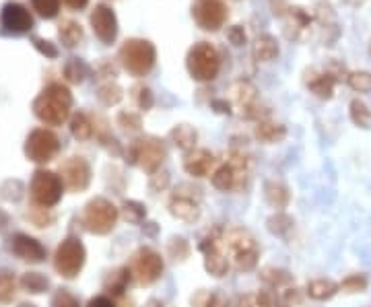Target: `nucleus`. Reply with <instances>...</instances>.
<instances>
[{
	"label": "nucleus",
	"instance_id": "nucleus-1",
	"mask_svg": "<svg viewBox=\"0 0 371 307\" xmlns=\"http://www.w3.org/2000/svg\"><path fill=\"white\" fill-rule=\"evenodd\" d=\"M70 107H73V95L60 83L47 85L33 101V114L47 126H60L62 122H66Z\"/></svg>",
	"mask_w": 371,
	"mask_h": 307
},
{
	"label": "nucleus",
	"instance_id": "nucleus-2",
	"mask_svg": "<svg viewBox=\"0 0 371 307\" xmlns=\"http://www.w3.org/2000/svg\"><path fill=\"white\" fill-rule=\"evenodd\" d=\"M221 248L227 254L229 262L239 270V272H250L256 268L260 250L254 239V235L245 229H229L223 231L221 235Z\"/></svg>",
	"mask_w": 371,
	"mask_h": 307
},
{
	"label": "nucleus",
	"instance_id": "nucleus-3",
	"mask_svg": "<svg viewBox=\"0 0 371 307\" xmlns=\"http://www.w3.org/2000/svg\"><path fill=\"white\" fill-rule=\"evenodd\" d=\"M186 68L190 77L198 83H211L219 77L221 70V54L209 42H198L190 47L186 58Z\"/></svg>",
	"mask_w": 371,
	"mask_h": 307
},
{
	"label": "nucleus",
	"instance_id": "nucleus-4",
	"mask_svg": "<svg viewBox=\"0 0 371 307\" xmlns=\"http://www.w3.org/2000/svg\"><path fill=\"white\" fill-rule=\"evenodd\" d=\"M118 58L122 62V66L132 75V77H144L153 70L155 60H157V50L155 45L146 40H126L120 52Z\"/></svg>",
	"mask_w": 371,
	"mask_h": 307
},
{
	"label": "nucleus",
	"instance_id": "nucleus-5",
	"mask_svg": "<svg viewBox=\"0 0 371 307\" xmlns=\"http://www.w3.org/2000/svg\"><path fill=\"white\" fill-rule=\"evenodd\" d=\"M250 165H252L250 157L243 155V151L233 149L229 161L223 163V165L213 174L211 181H213V186H215L217 190H223V192L241 190V188H245V184H248Z\"/></svg>",
	"mask_w": 371,
	"mask_h": 307
},
{
	"label": "nucleus",
	"instance_id": "nucleus-6",
	"mask_svg": "<svg viewBox=\"0 0 371 307\" xmlns=\"http://www.w3.org/2000/svg\"><path fill=\"white\" fill-rule=\"evenodd\" d=\"M165 155H167V151H165L161 140L140 138L128 147L126 161L132 163V165H139L140 170L146 172V174H155L161 167V163L165 161Z\"/></svg>",
	"mask_w": 371,
	"mask_h": 307
},
{
	"label": "nucleus",
	"instance_id": "nucleus-7",
	"mask_svg": "<svg viewBox=\"0 0 371 307\" xmlns=\"http://www.w3.org/2000/svg\"><path fill=\"white\" fill-rule=\"evenodd\" d=\"M118 217H120V211L114 207V202L99 196V198H93L85 207L83 225L87 231H91L95 235H107L109 231H114Z\"/></svg>",
	"mask_w": 371,
	"mask_h": 307
},
{
	"label": "nucleus",
	"instance_id": "nucleus-8",
	"mask_svg": "<svg viewBox=\"0 0 371 307\" xmlns=\"http://www.w3.org/2000/svg\"><path fill=\"white\" fill-rule=\"evenodd\" d=\"M62 190H64L62 177L56 176L54 172H46V170L36 172L33 179H31V186H29L31 200L40 209L56 207L60 202V198H62Z\"/></svg>",
	"mask_w": 371,
	"mask_h": 307
},
{
	"label": "nucleus",
	"instance_id": "nucleus-9",
	"mask_svg": "<svg viewBox=\"0 0 371 307\" xmlns=\"http://www.w3.org/2000/svg\"><path fill=\"white\" fill-rule=\"evenodd\" d=\"M347 77H349V73H347L344 64L332 60V62H330L326 68H322V70H318V68L308 70V79H305V83H308V87H310V91H312L316 97H320V99H330V97L334 95L336 83L342 81V79L347 81Z\"/></svg>",
	"mask_w": 371,
	"mask_h": 307
},
{
	"label": "nucleus",
	"instance_id": "nucleus-10",
	"mask_svg": "<svg viewBox=\"0 0 371 307\" xmlns=\"http://www.w3.org/2000/svg\"><path fill=\"white\" fill-rule=\"evenodd\" d=\"M130 272H132V278L139 283L140 287H149L153 283H157L163 274V258L161 254H157L155 250L151 248H140L139 252L132 256L130 260Z\"/></svg>",
	"mask_w": 371,
	"mask_h": 307
},
{
	"label": "nucleus",
	"instance_id": "nucleus-11",
	"mask_svg": "<svg viewBox=\"0 0 371 307\" xmlns=\"http://www.w3.org/2000/svg\"><path fill=\"white\" fill-rule=\"evenodd\" d=\"M221 235H223V227H215L200 244V252L204 254V268L209 274L221 278L229 272V258L221 248Z\"/></svg>",
	"mask_w": 371,
	"mask_h": 307
},
{
	"label": "nucleus",
	"instance_id": "nucleus-12",
	"mask_svg": "<svg viewBox=\"0 0 371 307\" xmlns=\"http://www.w3.org/2000/svg\"><path fill=\"white\" fill-rule=\"evenodd\" d=\"M85 256L87 254H85V246L81 244V239L68 237V239H64L58 246L54 266L64 278H75L81 272L83 264H85Z\"/></svg>",
	"mask_w": 371,
	"mask_h": 307
},
{
	"label": "nucleus",
	"instance_id": "nucleus-13",
	"mask_svg": "<svg viewBox=\"0 0 371 307\" xmlns=\"http://www.w3.org/2000/svg\"><path fill=\"white\" fill-rule=\"evenodd\" d=\"M192 19L204 31H217L227 21V6L223 0H194Z\"/></svg>",
	"mask_w": 371,
	"mask_h": 307
},
{
	"label": "nucleus",
	"instance_id": "nucleus-14",
	"mask_svg": "<svg viewBox=\"0 0 371 307\" xmlns=\"http://www.w3.org/2000/svg\"><path fill=\"white\" fill-rule=\"evenodd\" d=\"M60 140L54 132L46 128H36L25 140V155L33 163H47L56 157Z\"/></svg>",
	"mask_w": 371,
	"mask_h": 307
},
{
	"label": "nucleus",
	"instance_id": "nucleus-15",
	"mask_svg": "<svg viewBox=\"0 0 371 307\" xmlns=\"http://www.w3.org/2000/svg\"><path fill=\"white\" fill-rule=\"evenodd\" d=\"M188 188V186H186ZM200 190L196 188H188V192H184V186H180L174 196L169 198V213L176 217V219H182L186 223H194L200 217Z\"/></svg>",
	"mask_w": 371,
	"mask_h": 307
},
{
	"label": "nucleus",
	"instance_id": "nucleus-16",
	"mask_svg": "<svg viewBox=\"0 0 371 307\" xmlns=\"http://www.w3.org/2000/svg\"><path fill=\"white\" fill-rule=\"evenodd\" d=\"M60 177L70 192H83L91 184V167L83 157H70L60 165Z\"/></svg>",
	"mask_w": 371,
	"mask_h": 307
},
{
	"label": "nucleus",
	"instance_id": "nucleus-17",
	"mask_svg": "<svg viewBox=\"0 0 371 307\" xmlns=\"http://www.w3.org/2000/svg\"><path fill=\"white\" fill-rule=\"evenodd\" d=\"M0 21H2V27L10 33H27L33 29L31 13L23 4H17V2H8L2 6Z\"/></svg>",
	"mask_w": 371,
	"mask_h": 307
},
{
	"label": "nucleus",
	"instance_id": "nucleus-18",
	"mask_svg": "<svg viewBox=\"0 0 371 307\" xmlns=\"http://www.w3.org/2000/svg\"><path fill=\"white\" fill-rule=\"evenodd\" d=\"M91 27L93 33L103 42V44H114L116 36H118V19L114 15V10L105 4H97L95 10L91 13Z\"/></svg>",
	"mask_w": 371,
	"mask_h": 307
},
{
	"label": "nucleus",
	"instance_id": "nucleus-19",
	"mask_svg": "<svg viewBox=\"0 0 371 307\" xmlns=\"http://www.w3.org/2000/svg\"><path fill=\"white\" fill-rule=\"evenodd\" d=\"M232 95L243 118H262V112L258 110V91L250 81H237L232 87Z\"/></svg>",
	"mask_w": 371,
	"mask_h": 307
},
{
	"label": "nucleus",
	"instance_id": "nucleus-20",
	"mask_svg": "<svg viewBox=\"0 0 371 307\" xmlns=\"http://www.w3.org/2000/svg\"><path fill=\"white\" fill-rule=\"evenodd\" d=\"M13 254L27 262H42L46 258V248L38 239L25 233H17L13 237Z\"/></svg>",
	"mask_w": 371,
	"mask_h": 307
},
{
	"label": "nucleus",
	"instance_id": "nucleus-21",
	"mask_svg": "<svg viewBox=\"0 0 371 307\" xmlns=\"http://www.w3.org/2000/svg\"><path fill=\"white\" fill-rule=\"evenodd\" d=\"M215 155L206 149H192L184 157V170L188 176L206 177L215 167Z\"/></svg>",
	"mask_w": 371,
	"mask_h": 307
},
{
	"label": "nucleus",
	"instance_id": "nucleus-22",
	"mask_svg": "<svg viewBox=\"0 0 371 307\" xmlns=\"http://www.w3.org/2000/svg\"><path fill=\"white\" fill-rule=\"evenodd\" d=\"M252 56L256 62H273L278 56V44L273 36H260L256 38L254 47H252Z\"/></svg>",
	"mask_w": 371,
	"mask_h": 307
},
{
	"label": "nucleus",
	"instance_id": "nucleus-23",
	"mask_svg": "<svg viewBox=\"0 0 371 307\" xmlns=\"http://www.w3.org/2000/svg\"><path fill=\"white\" fill-rule=\"evenodd\" d=\"M264 198H266V202L273 209H277L278 213V211L287 209V204L291 200V194H289V188L285 184H280V181H266V186H264Z\"/></svg>",
	"mask_w": 371,
	"mask_h": 307
},
{
	"label": "nucleus",
	"instance_id": "nucleus-24",
	"mask_svg": "<svg viewBox=\"0 0 371 307\" xmlns=\"http://www.w3.org/2000/svg\"><path fill=\"white\" fill-rule=\"evenodd\" d=\"M308 295L312 297V299H316V301H328V299H332L340 289H338V285L334 283V280H330V278H316V280H312V283H308Z\"/></svg>",
	"mask_w": 371,
	"mask_h": 307
},
{
	"label": "nucleus",
	"instance_id": "nucleus-25",
	"mask_svg": "<svg viewBox=\"0 0 371 307\" xmlns=\"http://www.w3.org/2000/svg\"><path fill=\"white\" fill-rule=\"evenodd\" d=\"M130 278H132V272H130L128 266L126 268H118V270L109 272V276L105 278V291L112 293L114 297H120L126 291Z\"/></svg>",
	"mask_w": 371,
	"mask_h": 307
},
{
	"label": "nucleus",
	"instance_id": "nucleus-26",
	"mask_svg": "<svg viewBox=\"0 0 371 307\" xmlns=\"http://www.w3.org/2000/svg\"><path fill=\"white\" fill-rule=\"evenodd\" d=\"M256 136H258V140L273 144V142H280L287 136V128L282 124H277V122L260 120L258 126H256Z\"/></svg>",
	"mask_w": 371,
	"mask_h": 307
},
{
	"label": "nucleus",
	"instance_id": "nucleus-27",
	"mask_svg": "<svg viewBox=\"0 0 371 307\" xmlns=\"http://www.w3.org/2000/svg\"><path fill=\"white\" fill-rule=\"evenodd\" d=\"M169 138H172V142L178 147V149H182V151H192L194 149V144H196V138H198V134L196 130L192 128V126H188V124H180V126H176V128H172L169 132Z\"/></svg>",
	"mask_w": 371,
	"mask_h": 307
},
{
	"label": "nucleus",
	"instance_id": "nucleus-28",
	"mask_svg": "<svg viewBox=\"0 0 371 307\" xmlns=\"http://www.w3.org/2000/svg\"><path fill=\"white\" fill-rule=\"evenodd\" d=\"M349 116L353 120L355 126L363 128V130H370L371 128V110L368 103H363L361 99H353L351 105H349Z\"/></svg>",
	"mask_w": 371,
	"mask_h": 307
},
{
	"label": "nucleus",
	"instance_id": "nucleus-29",
	"mask_svg": "<svg viewBox=\"0 0 371 307\" xmlns=\"http://www.w3.org/2000/svg\"><path fill=\"white\" fill-rule=\"evenodd\" d=\"M64 77H66L70 83L79 85V83L85 81V77H89V66H87L81 58H70V60L64 64Z\"/></svg>",
	"mask_w": 371,
	"mask_h": 307
},
{
	"label": "nucleus",
	"instance_id": "nucleus-30",
	"mask_svg": "<svg viewBox=\"0 0 371 307\" xmlns=\"http://www.w3.org/2000/svg\"><path fill=\"white\" fill-rule=\"evenodd\" d=\"M58 36H60V42L66 45V47H75V45L83 40V29H81L79 23H75V21H66L64 25H60Z\"/></svg>",
	"mask_w": 371,
	"mask_h": 307
},
{
	"label": "nucleus",
	"instance_id": "nucleus-31",
	"mask_svg": "<svg viewBox=\"0 0 371 307\" xmlns=\"http://www.w3.org/2000/svg\"><path fill=\"white\" fill-rule=\"evenodd\" d=\"M260 278H262L266 285H271V287H282V285H289V283L293 280V276H291L287 270L275 268V266H268V268L260 270Z\"/></svg>",
	"mask_w": 371,
	"mask_h": 307
},
{
	"label": "nucleus",
	"instance_id": "nucleus-32",
	"mask_svg": "<svg viewBox=\"0 0 371 307\" xmlns=\"http://www.w3.org/2000/svg\"><path fill=\"white\" fill-rule=\"evenodd\" d=\"M70 132L79 140H89L93 136V124L85 114H75L70 118Z\"/></svg>",
	"mask_w": 371,
	"mask_h": 307
},
{
	"label": "nucleus",
	"instance_id": "nucleus-33",
	"mask_svg": "<svg viewBox=\"0 0 371 307\" xmlns=\"http://www.w3.org/2000/svg\"><path fill=\"white\" fill-rule=\"evenodd\" d=\"M21 287L29 293H44L50 287V280L40 272H25L21 276Z\"/></svg>",
	"mask_w": 371,
	"mask_h": 307
},
{
	"label": "nucleus",
	"instance_id": "nucleus-34",
	"mask_svg": "<svg viewBox=\"0 0 371 307\" xmlns=\"http://www.w3.org/2000/svg\"><path fill=\"white\" fill-rule=\"evenodd\" d=\"M266 225H268V231H271V233H275L278 237H287V233L293 229V219H291L287 213L278 211V213H275L271 219L266 220Z\"/></svg>",
	"mask_w": 371,
	"mask_h": 307
},
{
	"label": "nucleus",
	"instance_id": "nucleus-35",
	"mask_svg": "<svg viewBox=\"0 0 371 307\" xmlns=\"http://www.w3.org/2000/svg\"><path fill=\"white\" fill-rule=\"evenodd\" d=\"M122 97H124L122 87L116 85V83H105V85H101V87L97 89V99L103 105H116Z\"/></svg>",
	"mask_w": 371,
	"mask_h": 307
},
{
	"label": "nucleus",
	"instance_id": "nucleus-36",
	"mask_svg": "<svg viewBox=\"0 0 371 307\" xmlns=\"http://www.w3.org/2000/svg\"><path fill=\"white\" fill-rule=\"evenodd\" d=\"M347 85L357 91V93H370L371 91V73L368 70H355V73H349L347 77Z\"/></svg>",
	"mask_w": 371,
	"mask_h": 307
},
{
	"label": "nucleus",
	"instance_id": "nucleus-37",
	"mask_svg": "<svg viewBox=\"0 0 371 307\" xmlns=\"http://www.w3.org/2000/svg\"><path fill=\"white\" fill-rule=\"evenodd\" d=\"M122 217L128 223H142L146 217V207L137 202V200H126L122 204Z\"/></svg>",
	"mask_w": 371,
	"mask_h": 307
},
{
	"label": "nucleus",
	"instance_id": "nucleus-38",
	"mask_svg": "<svg viewBox=\"0 0 371 307\" xmlns=\"http://www.w3.org/2000/svg\"><path fill=\"white\" fill-rule=\"evenodd\" d=\"M338 289L342 293H361L368 289V278H365V274H351L338 285Z\"/></svg>",
	"mask_w": 371,
	"mask_h": 307
},
{
	"label": "nucleus",
	"instance_id": "nucleus-39",
	"mask_svg": "<svg viewBox=\"0 0 371 307\" xmlns=\"http://www.w3.org/2000/svg\"><path fill=\"white\" fill-rule=\"evenodd\" d=\"M15 295V276L8 270H0V304H8Z\"/></svg>",
	"mask_w": 371,
	"mask_h": 307
},
{
	"label": "nucleus",
	"instance_id": "nucleus-40",
	"mask_svg": "<svg viewBox=\"0 0 371 307\" xmlns=\"http://www.w3.org/2000/svg\"><path fill=\"white\" fill-rule=\"evenodd\" d=\"M167 252H169V256L176 262H184L186 258L190 256V246H188V241L182 239V237H174L169 241V246H167Z\"/></svg>",
	"mask_w": 371,
	"mask_h": 307
},
{
	"label": "nucleus",
	"instance_id": "nucleus-41",
	"mask_svg": "<svg viewBox=\"0 0 371 307\" xmlns=\"http://www.w3.org/2000/svg\"><path fill=\"white\" fill-rule=\"evenodd\" d=\"M31 4L44 19H54L60 10V0H31Z\"/></svg>",
	"mask_w": 371,
	"mask_h": 307
},
{
	"label": "nucleus",
	"instance_id": "nucleus-42",
	"mask_svg": "<svg viewBox=\"0 0 371 307\" xmlns=\"http://www.w3.org/2000/svg\"><path fill=\"white\" fill-rule=\"evenodd\" d=\"M52 307H81L79 306V299L66 291V289H58L52 297Z\"/></svg>",
	"mask_w": 371,
	"mask_h": 307
},
{
	"label": "nucleus",
	"instance_id": "nucleus-43",
	"mask_svg": "<svg viewBox=\"0 0 371 307\" xmlns=\"http://www.w3.org/2000/svg\"><path fill=\"white\" fill-rule=\"evenodd\" d=\"M118 124L130 132H139L140 126H142L140 116L139 114H135V112H122V114L118 116Z\"/></svg>",
	"mask_w": 371,
	"mask_h": 307
},
{
	"label": "nucleus",
	"instance_id": "nucleus-44",
	"mask_svg": "<svg viewBox=\"0 0 371 307\" xmlns=\"http://www.w3.org/2000/svg\"><path fill=\"white\" fill-rule=\"evenodd\" d=\"M137 95H135V99H137V103H139L140 110H151L153 107V103H155V97H153V91L149 87H137Z\"/></svg>",
	"mask_w": 371,
	"mask_h": 307
},
{
	"label": "nucleus",
	"instance_id": "nucleus-45",
	"mask_svg": "<svg viewBox=\"0 0 371 307\" xmlns=\"http://www.w3.org/2000/svg\"><path fill=\"white\" fill-rule=\"evenodd\" d=\"M31 44L36 45V50H40L46 58H58V47L47 42V40H42V38H33Z\"/></svg>",
	"mask_w": 371,
	"mask_h": 307
},
{
	"label": "nucleus",
	"instance_id": "nucleus-46",
	"mask_svg": "<svg viewBox=\"0 0 371 307\" xmlns=\"http://www.w3.org/2000/svg\"><path fill=\"white\" fill-rule=\"evenodd\" d=\"M167 184H169V174H167V172H161V174H153V176H151L149 188H151L153 192H161V190L167 188Z\"/></svg>",
	"mask_w": 371,
	"mask_h": 307
},
{
	"label": "nucleus",
	"instance_id": "nucleus-47",
	"mask_svg": "<svg viewBox=\"0 0 371 307\" xmlns=\"http://www.w3.org/2000/svg\"><path fill=\"white\" fill-rule=\"evenodd\" d=\"M227 306H229V301H227L225 295L219 293V291H215V293H206V295H204V304H202V307H227Z\"/></svg>",
	"mask_w": 371,
	"mask_h": 307
},
{
	"label": "nucleus",
	"instance_id": "nucleus-48",
	"mask_svg": "<svg viewBox=\"0 0 371 307\" xmlns=\"http://www.w3.org/2000/svg\"><path fill=\"white\" fill-rule=\"evenodd\" d=\"M254 301H256V307H278L277 295L273 291H260Z\"/></svg>",
	"mask_w": 371,
	"mask_h": 307
},
{
	"label": "nucleus",
	"instance_id": "nucleus-49",
	"mask_svg": "<svg viewBox=\"0 0 371 307\" xmlns=\"http://www.w3.org/2000/svg\"><path fill=\"white\" fill-rule=\"evenodd\" d=\"M227 38H229V42H232L233 45L245 44V31H243V27H239V25H235V27H232V29L227 31Z\"/></svg>",
	"mask_w": 371,
	"mask_h": 307
},
{
	"label": "nucleus",
	"instance_id": "nucleus-50",
	"mask_svg": "<svg viewBox=\"0 0 371 307\" xmlns=\"http://www.w3.org/2000/svg\"><path fill=\"white\" fill-rule=\"evenodd\" d=\"M211 107L215 110V112H219V114H232V105H229V101H225V99H213L211 101Z\"/></svg>",
	"mask_w": 371,
	"mask_h": 307
},
{
	"label": "nucleus",
	"instance_id": "nucleus-51",
	"mask_svg": "<svg viewBox=\"0 0 371 307\" xmlns=\"http://www.w3.org/2000/svg\"><path fill=\"white\" fill-rule=\"evenodd\" d=\"M87 307H116V304H114L109 297H105V295H99V297H93Z\"/></svg>",
	"mask_w": 371,
	"mask_h": 307
},
{
	"label": "nucleus",
	"instance_id": "nucleus-52",
	"mask_svg": "<svg viewBox=\"0 0 371 307\" xmlns=\"http://www.w3.org/2000/svg\"><path fill=\"white\" fill-rule=\"evenodd\" d=\"M285 301L291 306V304H299V291L297 289H287L285 291Z\"/></svg>",
	"mask_w": 371,
	"mask_h": 307
},
{
	"label": "nucleus",
	"instance_id": "nucleus-53",
	"mask_svg": "<svg viewBox=\"0 0 371 307\" xmlns=\"http://www.w3.org/2000/svg\"><path fill=\"white\" fill-rule=\"evenodd\" d=\"M142 231H144L149 237H155V235H157V223H153V220H151V223H144Z\"/></svg>",
	"mask_w": 371,
	"mask_h": 307
},
{
	"label": "nucleus",
	"instance_id": "nucleus-54",
	"mask_svg": "<svg viewBox=\"0 0 371 307\" xmlns=\"http://www.w3.org/2000/svg\"><path fill=\"white\" fill-rule=\"evenodd\" d=\"M64 2H66L70 8H77V10H79V8H85L89 0H64Z\"/></svg>",
	"mask_w": 371,
	"mask_h": 307
},
{
	"label": "nucleus",
	"instance_id": "nucleus-55",
	"mask_svg": "<svg viewBox=\"0 0 371 307\" xmlns=\"http://www.w3.org/2000/svg\"><path fill=\"white\" fill-rule=\"evenodd\" d=\"M8 215H6V213H4V211H2V209H0V231H2V229H4V227H6V225H8Z\"/></svg>",
	"mask_w": 371,
	"mask_h": 307
},
{
	"label": "nucleus",
	"instance_id": "nucleus-56",
	"mask_svg": "<svg viewBox=\"0 0 371 307\" xmlns=\"http://www.w3.org/2000/svg\"><path fill=\"white\" fill-rule=\"evenodd\" d=\"M144 307H165V306H163V304H161L159 299H149V301H146V306H144Z\"/></svg>",
	"mask_w": 371,
	"mask_h": 307
},
{
	"label": "nucleus",
	"instance_id": "nucleus-57",
	"mask_svg": "<svg viewBox=\"0 0 371 307\" xmlns=\"http://www.w3.org/2000/svg\"><path fill=\"white\" fill-rule=\"evenodd\" d=\"M342 2H344V4H351V6H361L365 0H342Z\"/></svg>",
	"mask_w": 371,
	"mask_h": 307
},
{
	"label": "nucleus",
	"instance_id": "nucleus-58",
	"mask_svg": "<svg viewBox=\"0 0 371 307\" xmlns=\"http://www.w3.org/2000/svg\"><path fill=\"white\" fill-rule=\"evenodd\" d=\"M19 307H38V306H33V304H21Z\"/></svg>",
	"mask_w": 371,
	"mask_h": 307
},
{
	"label": "nucleus",
	"instance_id": "nucleus-59",
	"mask_svg": "<svg viewBox=\"0 0 371 307\" xmlns=\"http://www.w3.org/2000/svg\"><path fill=\"white\" fill-rule=\"evenodd\" d=\"M370 56H371V42H370Z\"/></svg>",
	"mask_w": 371,
	"mask_h": 307
}]
</instances>
